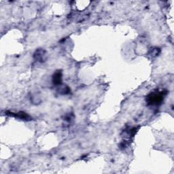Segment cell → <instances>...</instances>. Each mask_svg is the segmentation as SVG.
<instances>
[{
  "label": "cell",
  "instance_id": "6da1fadb",
  "mask_svg": "<svg viewBox=\"0 0 174 174\" xmlns=\"http://www.w3.org/2000/svg\"><path fill=\"white\" fill-rule=\"evenodd\" d=\"M165 94L163 91L152 92L146 97V102L150 106H158L163 101Z\"/></svg>",
  "mask_w": 174,
  "mask_h": 174
},
{
  "label": "cell",
  "instance_id": "5b68a950",
  "mask_svg": "<svg viewBox=\"0 0 174 174\" xmlns=\"http://www.w3.org/2000/svg\"><path fill=\"white\" fill-rule=\"evenodd\" d=\"M59 93H61L62 95H67L68 94L70 89L67 86H62V84L60 85V86H59Z\"/></svg>",
  "mask_w": 174,
  "mask_h": 174
},
{
  "label": "cell",
  "instance_id": "3957f363",
  "mask_svg": "<svg viewBox=\"0 0 174 174\" xmlns=\"http://www.w3.org/2000/svg\"><path fill=\"white\" fill-rule=\"evenodd\" d=\"M62 73L60 71L55 72L53 76V82L56 86H60L62 84Z\"/></svg>",
  "mask_w": 174,
  "mask_h": 174
},
{
  "label": "cell",
  "instance_id": "277c9868",
  "mask_svg": "<svg viewBox=\"0 0 174 174\" xmlns=\"http://www.w3.org/2000/svg\"><path fill=\"white\" fill-rule=\"evenodd\" d=\"M10 115L12 116H15L16 117H18L20 118H22V119H25L26 120H27L28 119H30V116L27 115V114H26L23 112H20L19 113H17V114H14L12 112H10Z\"/></svg>",
  "mask_w": 174,
  "mask_h": 174
},
{
  "label": "cell",
  "instance_id": "7a4b0ae2",
  "mask_svg": "<svg viewBox=\"0 0 174 174\" xmlns=\"http://www.w3.org/2000/svg\"><path fill=\"white\" fill-rule=\"evenodd\" d=\"M46 52L42 49H38L34 54V58L40 62H43L46 59Z\"/></svg>",
  "mask_w": 174,
  "mask_h": 174
}]
</instances>
